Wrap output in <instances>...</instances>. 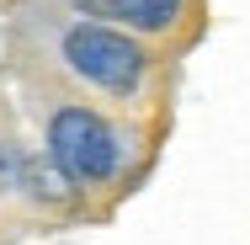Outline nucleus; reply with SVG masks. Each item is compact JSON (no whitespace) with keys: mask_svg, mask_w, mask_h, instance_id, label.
Listing matches in <instances>:
<instances>
[{"mask_svg":"<svg viewBox=\"0 0 250 245\" xmlns=\"http://www.w3.org/2000/svg\"><path fill=\"white\" fill-rule=\"evenodd\" d=\"M48 155L69 181H106L123 165V139L85 107H59L48 123Z\"/></svg>","mask_w":250,"mask_h":245,"instance_id":"f257e3e1","label":"nucleus"},{"mask_svg":"<svg viewBox=\"0 0 250 245\" xmlns=\"http://www.w3.org/2000/svg\"><path fill=\"white\" fill-rule=\"evenodd\" d=\"M64 64L80 80H91L101 91H117V96L139 91V80H144V53H139V43H128L123 32L96 27V22H80V27L64 32Z\"/></svg>","mask_w":250,"mask_h":245,"instance_id":"f03ea898","label":"nucleus"},{"mask_svg":"<svg viewBox=\"0 0 250 245\" xmlns=\"http://www.w3.org/2000/svg\"><path fill=\"white\" fill-rule=\"evenodd\" d=\"M101 5L112 16H123L128 27H139V32H165L181 16V0H101Z\"/></svg>","mask_w":250,"mask_h":245,"instance_id":"7ed1b4c3","label":"nucleus"},{"mask_svg":"<svg viewBox=\"0 0 250 245\" xmlns=\"http://www.w3.org/2000/svg\"><path fill=\"white\" fill-rule=\"evenodd\" d=\"M75 5H91V0H75Z\"/></svg>","mask_w":250,"mask_h":245,"instance_id":"20e7f679","label":"nucleus"}]
</instances>
